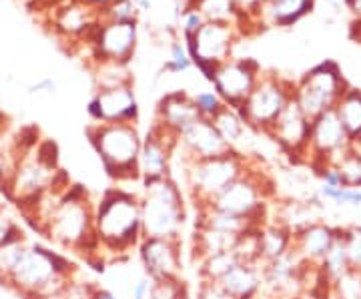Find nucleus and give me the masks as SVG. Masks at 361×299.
Segmentation results:
<instances>
[{
  "instance_id": "f257e3e1",
  "label": "nucleus",
  "mask_w": 361,
  "mask_h": 299,
  "mask_svg": "<svg viewBox=\"0 0 361 299\" xmlns=\"http://www.w3.org/2000/svg\"><path fill=\"white\" fill-rule=\"evenodd\" d=\"M42 237L54 249L80 255L89 265L103 269L104 260L94 233V201L87 187L78 183L68 187L51 221L47 223Z\"/></svg>"
},
{
  "instance_id": "f03ea898",
  "label": "nucleus",
  "mask_w": 361,
  "mask_h": 299,
  "mask_svg": "<svg viewBox=\"0 0 361 299\" xmlns=\"http://www.w3.org/2000/svg\"><path fill=\"white\" fill-rule=\"evenodd\" d=\"M94 233L106 261L125 260L142 239L139 193L125 187H109L94 201Z\"/></svg>"
},
{
  "instance_id": "7ed1b4c3",
  "label": "nucleus",
  "mask_w": 361,
  "mask_h": 299,
  "mask_svg": "<svg viewBox=\"0 0 361 299\" xmlns=\"http://www.w3.org/2000/svg\"><path fill=\"white\" fill-rule=\"evenodd\" d=\"M77 271V265L59 249L30 243L18 265L2 279V286L20 299H61Z\"/></svg>"
},
{
  "instance_id": "20e7f679",
  "label": "nucleus",
  "mask_w": 361,
  "mask_h": 299,
  "mask_svg": "<svg viewBox=\"0 0 361 299\" xmlns=\"http://www.w3.org/2000/svg\"><path fill=\"white\" fill-rule=\"evenodd\" d=\"M87 137L111 181H139L142 135L137 123H90Z\"/></svg>"
},
{
  "instance_id": "39448f33",
  "label": "nucleus",
  "mask_w": 361,
  "mask_h": 299,
  "mask_svg": "<svg viewBox=\"0 0 361 299\" xmlns=\"http://www.w3.org/2000/svg\"><path fill=\"white\" fill-rule=\"evenodd\" d=\"M141 185L142 237L180 239L187 223V199L183 187L173 177Z\"/></svg>"
},
{
  "instance_id": "423d86ee",
  "label": "nucleus",
  "mask_w": 361,
  "mask_h": 299,
  "mask_svg": "<svg viewBox=\"0 0 361 299\" xmlns=\"http://www.w3.org/2000/svg\"><path fill=\"white\" fill-rule=\"evenodd\" d=\"M175 153L183 163V189L187 191L195 209L207 207L235 179H239L253 161L239 151H229L225 155L203 161H189L179 149Z\"/></svg>"
},
{
  "instance_id": "0eeeda50",
  "label": "nucleus",
  "mask_w": 361,
  "mask_h": 299,
  "mask_svg": "<svg viewBox=\"0 0 361 299\" xmlns=\"http://www.w3.org/2000/svg\"><path fill=\"white\" fill-rule=\"evenodd\" d=\"M275 183L255 161H251L249 169L221 193L207 207L217 209L223 213H231L237 217H245L263 223L269 219L271 201L275 199Z\"/></svg>"
},
{
  "instance_id": "6e6552de",
  "label": "nucleus",
  "mask_w": 361,
  "mask_h": 299,
  "mask_svg": "<svg viewBox=\"0 0 361 299\" xmlns=\"http://www.w3.org/2000/svg\"><path fill=\"white\" fill-rule=\"evenodd\" d=\"M293 92H295V83L273 73L267 75L261 73L255 89L237 111L253 133L267 135L273 123L283 113L287 103L293 99Z\"/></svg>"
},
{
  "instance_id": "1a4fd4ad",
  "label": "nucleus",
  "mask_w": 361,
  "mask_h": 299,
  "mask_svg": "<svg viewBox=\"0 0 361 299\" xmlns=\"http://www.w3.org/2000/svg\"><path fill=\"white\" fill-rule=\"evenodd\" d=\"M348 89V83L341 77L336 63L327 61L313 66L301 77L299 83H295L293 99L303 111V115L313 121L325 111H334Z\"/></svg>"
},
{
  "instance_id": "9d476101",
  "label": "nucleus",
  "mask_w": 361,
  "mask_h": 299,
  "mask_svg": "<svg viewBox=\"0 0 361 299\" xmlns=\"http://www.w3.org/2000/svg\"><path fill=\"white\" fill-rule=\"evenodd\" d=\"M239 39L237 26L225 23H205L193 37H183L193 66L209 83H213L215 71L231 59L233 47Z\"/></svg>"
},
{
  "instance_id": "9b49d317",
  "label": "nucleus",
  "mask_w": 361,
  "mask_h": 299,
  "mask_svg": "<svg viewBox=\"0 0 361 299\" xmlns=\"http://www.w3.org/2000/svg\"><path fill=\"white\" fill-rule=\"evenodd\" d=\"M59 169L61 167H52V165H47L44 161H40L32 149L30 153H26L20 159L11 181L2 189V193L11 203L18 207V211H25V209L32 207L40 197L51 189Z\"/></svg>"
},
{
  "instance_id": "f8f14e48",
  "label": "nucleus",
  "mask_w": 361,
  "mask_h": 299,
  "mask_svg": "<svg viewBox=\"0 0 361 299\" xmlns=\"http://www.w3.org/2000/svg\"><path fill=\"white\" fill-rule=\"evenodd\" d=\"M139 44V20H103L90 44V66L97 63L127 65Z\"/></svg>"
},
{
  "instance_id": "ddd939ff",
  "label": "nucleus",
  "mask_w": 361,
  "mask_h": 299,
  "mask_svg": "<svg viewBox=\"0 0 361 299\" xmlns=\"http://www.w3.org/2000/svg\"><path fill=\"white\" fill-rule=\"evenodd\" d=\"M349 149V137L341 121L337 118L336 109L325 111L311 121L307 163L311 169L319 165H336L341 155Z\"/></svg>"
},
{
  "instance_id": "4468645a",
  "label": "nucleus",
  "mask_w": 361,
  "mask_h": 299,
  "mask_svg": "<svg viewBox=\"0 0 361 299\" xmlns=\"http://www.w3.org/2000/svg\"><path fill=\"white\" fill-rule=\"evenodd\" d=\"M259 77H261V65L255 59H233L231 56L227 63H223L215 71L211 85L223 103L231 109H239L255 89Z\"/></svg>"
},
{
  "instance_id": "2eb2a0df",
  "label": "nucleus",
  "mask_w": 361,
  "mask_h": 299,
  "mask_svg": "<svg viewBox=\"0 0 361 299\" xmlns=\"http://www.w3.org/2000/svg\"><path fill=\"white\" fill-rule=\"evenodd\" d=\"M310 129L311 121L303 115L295 99H291L265 137H269L277 149L293 163H307Z\"/></svg>"
},
{
  "instance_id": "dca6fc26",
  "label": "nucleus",
  "mask_w": 361,
  "mask_h": 299,
  "mask_svg": "<svg viewBox=\"0 0 361 299\" xmlns=\"http://www.w3.org/2000/svg\"><path fill=\"white\" fill-rule=\"evenodd\" d=\"M179 139L169 135L159 125H151L142 137L141 153H139V181L151 183L171 177L173 157Z\"/></svg>"
},
{
  "instance_id": "f3484780",
  "label": "nucleus",
  "mask_w": 361,
  "mask_h": 299,
  "mask_svg": "<svg viewBox=\"0 0 361 299\" xmlns=\"http://www.w3.org/2000/svg\"><path fill=\"white\" fill-rule=\"evenodd\" d=\"M137 255L145 275L155 279L183 277V243L180 239H157L142 237Z\"/></svg>"
},
{
  "instance_id": "a211bd4d",
  "label": "nucleus",
  "mask_w": 361,
  "mask_h": 299,
  "mask_svg": "<svg viewBox=\"0 0 361 299\" xmlns=\"http://www.w3.org/2000/svg\"><path fill=\"white\" fill-rule=\"evenodd\" d=\"M87 113L92 123H139L141 106L135 85L97 91L89 101Z\"/></svg>"
},
{
  "instance_id": "6ab92c4d",
  "label": "nucleus",
  "mask_w": 361,
  "mask_h": 299,
  "mask_svg": "<svg viewBox=\"0 0 361 299\" xmlns=\"http://www.w3.org/2000/svg\"><path fill=\"white\" fill-rule=\"evenodd\" d=\"M201 118L197 106H195L193 94L187 91H169L165 92L155 109V125H159L169 135L177 137L189 129L193 123Z\"/></svg>"
},
{
  "instance_id": "aec40b11",
  "label": "nucleus",
  "mask_w": 361,
  "mask_h": 299,
  "mask_svg": "<svg viewBox=\"0 0 361 299\" xmlns=\"http://www.w3.org/2000/svg\"><path fill=\"white\" fill-rule=\"evenodd\" d=\"M183 155L189 161H203V159H213V157L225 155L233 151L229 145L223 141L219 130L215 129L213 121L209 118H199L189 129L179 137L177 143Z\"/></svg>"
},
{
  "instance_id": "412c9836",
  "label": "nucleus",
  "mask_w": 361,
  "mask_h": 299,
  "mask_svg": "<svg viewBox=\"0 0 361 299\" xmlns=\"http://www.w3.org/2000/svg\"><path fill=\"white\" fill-rule=\"evenodd\" d=\"M339 229L341 227L319 221V219L310 223L293 233V251L305 263L322 265V261L325 260V255L329 253V249L339 235Z\"/></svg>"
},
{
  "instance_id": "4be33fe9",
  "label": "nucleus",
  "mask_w": 361,
  "mask_h": 299,
  "mask_svg": "<svg viewBox=\"0 0 361 299\" xmlns=\"http://www.w3.org/2000/svg\"><path fill=\"white\" fill-rule=\"evenodd\" d=\"M219 286L235 299H259V295L263 293L261 267L237 263L231 271L221 279Z\"/></svg>"
},
{
  "instance_id": "5701e85b",
  "label": "nucleus",
  "mask_w": 361,
  "mask_h": 299,
  "mask_svg": "<svg viewBox=\"0 0 361 299\" xmlns=\"http://www.w3.org/2000/svg\"><path fill=\"white\" fill-rule=\"evenodd\" d=\"M259 245H261V265L283 257L293 249V231L271 217L259 227Z\"/></svg>"
},
{
  "instance_id": "b1692460",
  "label": "nucleus",
  "mask_w": 361,
  "mask_h": 299,
  "mask_svg": "<svg viewBox=\"0 0 361 299\" xmlns=\"http://www.w3.org/2000/svg\"><path fill=\"white\" fill-rule=\"evenodd\" d=\"M313 8V0H273L261 6L259 28L261 26H291Z\"/></svg>"
},
{
  "instance_id": "393cba45",
  "label": "nucleus",
  "mask_w": 361,
  "mask_h": 299,
  "mask_svg": "<svg viewBox=\"0 0 361 299\" xmlns=\"http://www.w3.org/2000/svg\"><path fill=\"white\" fill-rule=\"evenodd\" d=\"M195 227H211L223 233L241 235L261 227V223L253 221V219H245V217H237L231 213H223L213 207H199L197 209V219H195Z\"/></svg>"
},
{
  "instance_id": "a878e982",
  "label": "nucleus",
  "mask_w": 361,
  "mask_h": 299,
  "mask_svg": "<svg viewBox=\"0 0 361 299\" xmlns=\"http://www.w3.org/2000/svg\"><path fill=\"white\" fill-rule=\"evenodd\" d=\"M239 235L223 233L211 227H195L193 233V257L197 261L205 260L209 255L231 251Z\"/></svg>"
},
{
  "instance_id": "bb28decb",
  "label": "nucleus",
  "mask_w": 361,
  "mask_h": 299,
  "mask_svg": "<svg viewBox=\"0 0 361 299\" xmlns=\"http://www.w3.org/2000/svg\"><path fill=\"white\" fill-rule=\"evenodd\" d=\"M215 129L219 130V135L223 137V141L231 147L233 151L241 153V145L245 141V135L249 133V127L245 125V121L241 118L237 109L231 106H223L215 117L211 118Z\"/></svg>"
},
{
  "instance_id": "cd10ccee",
  "label": "nucleus",
  "mask_w": 361,
  "mask_h": 299,
  "mask_svg": "<svg viewBox=\"0 0 361 299\" xmlns=\"http://www.w3.org/2000/svg\"><path fill=\"white\" fill-rule=\"evenodd\" d=\"M337 118L341 121L349 141L361 139V91L348 89L336 104Z\"/></svg>"
},
{
  "instance_id": "c85d7f7f",
  "label": "nucleus",
  "mask_w": 361,
  "mask_h": 299,
  "mask_svg": "<svg viewBox=\"0 0 361 299\" xmlns=\"http://www.w3.org/2000/svg\"><path fill=\"white\" fill-rule=\"evenodd\" d=\"M351 269L348 257V248H345V239H343V227L339 229V235L334 241V245L329 249V253L325 255V260L319 265V271H322L323 279L329 283V287L336 283L337 279H341L343 275L348 274Z\"/></svg>"
},
{
  "instance_id": "c756f323",
  "label": "nucleus",
  "mask_w": 361,
  "mask_h": 299,
  "mask_svg": "<svg viewBox=\"0 0 361 299\" xmlns=\"http://www.w3.org/2000/svg\"><path fill=\"white\" fill-rule=\"evenodd\" d=\"M197 277L199 281H213V283H219L225 275L231 271L233 267L239 263L235 260L231 251H223V253H215V255H209L205 260L197 261Z\"/></svg>"
},
{
  "instance_id": "7c9ffc66",
  "label": "nucleus",
  "mask_w": 361,
  "mask_h": 299,
  "mask_svg": "<svg viewBox=\"0 0 361 299\" xmlns=\"http://www.w3.org/2000/svg\"><path fill=\"white\" fill-rule=\"evenodd\" d=\"M92 77H94L97 91L133 85V75H130L129 66L116 65V63H97V65H92Z\"/></svg>"
},
{
  "instance_id": "2f4dec72",
  "label": "nucleus",
  "mask_w": 361,
  "mask_h": 299,
  "mask_svg": "<svg viewBox=\"0 0 361 299\" xmlns=\"http://www.w3.org/2000/svg\"><path fill=\"white\" fill-rule=\"evenodd\" d=\"M317 197L323 203H331L336 207L361 209V189L353 187H331V185H319L317 187Z\"/></svg>"
},
{
  "instance_id": "473e14b6",
  "label": "nucleus",
  "mask_w": 361,
  "mask_h": 299,
  "mask_svg": "<svg viewBox=\"0 0 361 299\" xmlns=\"http://www.w3.org/2000/svg\"><path fill=\"white\" fill-rule=\"evenodd\" d=\"M231 253L235 260L245 265H259L261 267V245H259V227L249 229L237 237Z\"/></svg>"
},
{
  "instance_id": "72a5a7b5",
  "label": "nucleus",
  "mask_w": 361,
  "mask_h": 299,
  "mask_svg": "<svg viewBox=\"0 0 361 299\" xmlns=\"http://www.w3.org/2000/svg\"><path fill=\"white\" fill-rule=\"evenodd\" d=\"M193 68V59L185 40L175 39L169 44V59L163 63V73L167 75H185Z\"/></svg>"
},
{
  "instance_id": "f704fd0d",
  "label": "nucleus",
  "mask_w": 361,
  "mask_h": 299,
  "mask_svg": "<svg viewBox=\"0 0 361 299\" xmlns=\"http://www.w3.org/2000/svg\"><path fill=\"white\" fill-rule=\"evenodd\" d=\"M151 299H191L189 286L183 277L151 281Z\"/></svg>"
},
{
  "instance_id": "c9c22d12",
  "label": "nucleus",
  "mask_w": 361,
  "mask_h": 299,
  "mask_svg": "<svg viewBox=\"0 0 361 299\" xmlns=\"http://www.w3.org/2000/svg\"><path fill=\"white\" fill-rule=\"evenodd\" d=\"M28 248H30V243H28L26 237L16 239L13 243H6V245L0 248V281L6 275H11V271L18 265V261L23 260V255L28 251Z\"/></svg>"
},
{
  "instance_id": "e433bc0d",
  "label": "nucleus",
  "mask_w": 361,
  "mask_h": 299,
  "mask_svg": "<svg viewBox=\"0 0 361 299\" xmlns=\"http://www.w3.org/2000/svg\"><path fill=\"white\" fill-rule=\"evenodd\" d=\"M337 171L341 175V181L345 187L361 189V157L353 151H345L341 159L336 163Z\"/></svg>"
},
{
  "instance_id": "4c0bfd02",
  "label": "nucleus",
  "mask_w": 361,
  "mask_h": 299,
  "mask_svg": "<svg viewBox=\"0 0 361 299\" xmlns=\"http://www.w3.org/2000/svg\"><path fill=\"white\" fill-rule=\"evenodd\" d=\"M331 295L336 299H357L361 298V271L349 269L341 279L331 286Z\"/></svg>"
},
{
  "instance_id": "58836bf2",
  "label": "nucleus",
  "mask_w": 361,
  "mask_h": 299,
  "mask_svg": "<svg viewBox=\"0 0 361 299\" xmlns=\"http://www.w3.org/2000/svg\"><path fill=\"white\" fill-rule=\"evenodd\" d=\"M99 289H101L99 283H94V281H90L87 277H82L80 271H77L75 277L68 281V286L63 291L61 299H94Z\"/></svg>"
},
{
  "instance_id": "ea45409f",
  "label": "nucleus",
  "mask_w": 361,
  "mask_h": 299,
  "mask_svg": "<svg viewBox=\"0 0 361 299\" xmlns=\"http://www.w3.org/2000/svg\"><path fill=\"white\" fill-rule=\"evenodd\" d=\"M193 101L195 106H197V111H199V115H201V118H209V121L215 117L223 106H227V104L221 101V97L213 91V89L195 92Z\"/></svg>"
},
{
  "instance_id": "a19ab883",
  "label": "nucleus",
  "mask_w": 361,
  "mask_h": 299,
  "mask_svg": "<svg viewBox=\"0 0 361 299\" xmlns=\"http://www.w3.org/2000/svg\"><path fill=\"white\" fill-rule=\"evenodd\" d=\"M103 20H139L141 13L133 0H113L104 11H101Z\"/></svg>"
},
{
  "instance_id": "79ce46f5",
  "label": "nucleus",
  "mask_w": 361,
  "mask_h": 299,
  "mask_svg": "<svg viewBox=\"0 0 361 299\" xmlns=\"http://www.w3.org/2000/svg\"><path fill=\"white\" fill-rule=\"evenodd\" d=\"M343 239H345L351 269H360L361 271V225L343 227Z\"/></svg>"
},
{
  "instance_id": "37998d69",
  "label": "nucleus",
  "mask_w": 361,
  "mask_h": 299,
  "mask_svg": "<svg viewBox=\"0 0 361 299\" xmlns=\"http://www.w3.org/2000/svg\"><path fill=\"white\" fill-rule=\"evenodd\" d=\"M205 16L199 13L195 6H185L183 8V13L179 16V26H180V32H183V37H193L195 32L201 28V26L205 25Z\"/></svg>"
},
{
  "instance_id": "c03bdc74",
  "label": "nucleus",
  "mask_w": 361,
  "mask_h": 299,
  "mask_svg": "<svg viewBox=\"0 0 361 299\" xmlns=\"http://www.w3.org/2000/svg\"><path fill=\"white\" fill-rule=\"evenodd\" d=\"M26 237L23 227L16 223V219H13L8 213L0 211V248L6 245V243H13L16 239H23Z\"/></svg>"
},
{
  "instance_id": "a18cd8bd",
  "label": "nucleus",
  "mask_w": 361,
  "mask_h": 299,
  "mask_svg": "<svg viewBox=\"0 0 361 299\" xmlns=\"http://www.w3.org/2000/svg\"><path fill=\"white\" fill-rule=\"evenodd\" d=\"M231 2L243 20H249V23H253V25L259 28L257 18L259 13H261V6H263L261 0H231ZM259 30H261V28H259Z\"/></svg>"
},
{
  "instance_id": "49530a36",
  "label": "nucleus",
  "mask_w": 361,
  "mask_h": 299,
  "mask_svg": "<svg viewBox=\"0 0 361 299\" xmlns=\"http://www.w3.org/2000/svg\"><path fill=\"white\" fill-rule=\"evenodd\" d=\"M197 299H235L229 295L219 283L213 281H199L197 286Z\"/></svg>"
},
{
  "instance_id": "de8ad7c7",
  "label": "nucleus",
  "mask_w": 361,
  "mask_h": 299,
  "mask_svg": "<svg viewBox=\"0 0 361 299\" xmlns=\"http://www.w3.org/2000/svg\"><path fill=\"white\" fill-rule=\"evenodd\" d=\"M130 299H151V279L147 275H142L133 283Z\"/></svg>"
},
{
  "instance_id": "09e8293b",
  "label": "nucleus",
  "mask_w": 361,
  "mask_h": 299,
  "mask_svg": "<svg viewBox=\"0 0 361 299\" xmlns=\"http://www.w3.org/2000/svg\"><path fill=\"white\" fill-rule=\"evenodd\" d=\"M56 91V83L52 80V78H42L39 83H35L32 87H30V92L32 94H52V92Z\"/></svg>"
},
{
  "instance_id": "8fccbe9b",
  "label": "nucleus",
  "mask_w": 361,
  "mask_h": 299,
  "mask_svg": "<svg viewBox=\"0 0 361 299\" xmlns=\"http://www.w3.org/2000/svg\"><path fill=\"white\" fill-rule=\"evenodd\" d=\"M133 2H135V6L139 8V13L149 14L153 13V8H155V4L159 0H133Z\"/></svg>"
},
{
  "instance_id": "3c124183",
  "label": "nucleus",
  "mask_w": 361,
  "mask_h": 299,
  "mask_svg": "<svg viewBox=\"0 0 361 299\" xmlns=\"http://www.w3.org/2000/svg\"><path fill=\"white\" fill-rule=\"evenodd\" d=\"M82 2H87V4H90V6L97 8V11H104L113 0H82Z\"/></svg>"
},
{
  "instance_id": "603ef678",
  "label": "nucleus",
  "mask_w": 361,
  "mask_h": 299,
  "mask_svg": "<svg viewBox=\"0 0 361 299\" xmlns=\"http://www.w3.org/2000/svg\"><path fill=\"white\" fill-rule=\"evenodd\" d=\"M94 299H118V298H116V295L113 293V291H111V289H104V287H101V289L97 291Z\"/></svg>"
},
{
  "instance_id": "864d4df0",
  "label": "nucleus",
  "mask_w": 361,
  "mask_h": 299,
  "mask_svg": "<svg viewBox=\"0 0 361 299\" xmlns=\"http://www.w3.org/2000/svg\"><path fill=\"white\" fill-rule=\"evenodd\" d=\"M348 4L351 6V11L361 18V0H348Z\"/></svg>"
},
{
  "instance_id": "5fc2aeb1",
  "label": "nucleus",
  "mask_w": 361,
  "mask_h": 299,
  "mask_svg": "<svg viewBox=\"0 0 361 299\" xmlns=\"http://www.w3.org/2000/svg\"><path fill=\"white\" fill-rule=\"evenodd\" d=\"M173 4H177V6H180V8H185V6H189L191 4V0H171Z\"/></svg>"
},
{
  "instance_id": "6e6d98bb",
  "label": "nucleus",
  "mask_w": 361,
  "mask_h": 299,
  "mask_svg": "<svg viewBox=\"0 0 361 299\" xmlns=\"http://www.w3.org/2000/svg\"><path fill=\"white\" fill-rule=\"evenodd\" d=\"M2 125H6V117H4V113H0V127Z\"/></svg>"
},
{
  "instance_id": "4d7b16f0",
  "label": "nucleus",
  "mask_w": 361,
  "mask_h": 299,
  "mask_svg": "<svg viewBox=\"0 0 361 299\" xmlns=\"http://www.w3.org/2000/svg\"><path fill=\"white\" fill-rule=\"evenodd\" d=\"M261 2H263V4H267V2H273V0H261Z\"/></svg>"
},
{
  "instance_id": "13d9d810",
  "label": "nucleus",
  "mask_w": 361,
  "mask_h": 299,
  "mask_svg": "<svg viewBox=\"0 0 361 299\" xmlns=\"http://www.w3.org/2000/svg\"><path fill=\"white\" fill-rule=\"evenodd\" d=\"M357 299H361V298H357Z\"/></svg>"
}]
</instances>
